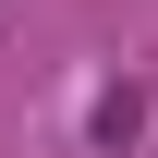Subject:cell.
<instances>
[{"instance_id": "cell-1", "label": "cell", "mask_w": 158, "mask_h": 158, "mask_svg": "<svg viewBox=\"0 0 158 158\" xmlns=\"http://www.w3.org/2000/svg\"><path fill=\"white\" fill-rule=\"evenodd\" d=\"M134 122H146V85H98V110H85V134H98V146H122Z\"/></svg>"}]
</instances>
